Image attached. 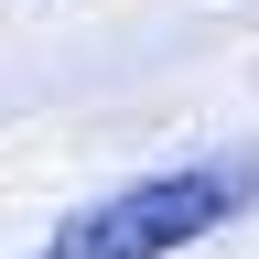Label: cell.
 <instances>
[{"label": "cell", "instance_id": "obj_1", "mask_svg": "<svg viewBox=\"0 0 259 259\" xmlns=\"http://www.w3.org/2000/svg\"><path fill=\"white\" fill-rule=\"evenodd\" d=\"M259 194V151H216V162H184V173H141L119 194L76 205L44 238V259H162V248H194L216 238L227 216H248Z\"/></svg>", "mask_w": 259, "mask_h": 259}]
</instances>
